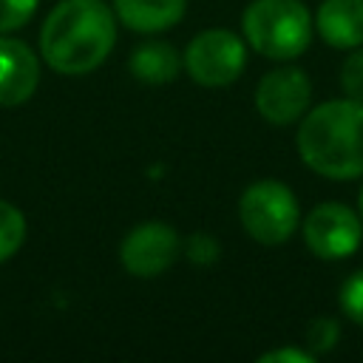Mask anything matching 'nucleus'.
<instances>
[{
  "instance_id": "aec40b11",
  "label": "nucleus",
  "mask_w": 363,
  "mask_h": 363,
  "mask_svg": "<svg viewBox=\"0 0 363 363\" xmlns=\"http://www.w3.org/2000/svg\"><path fill=\"white\" fill-rule=\"evenodd\" d=\"M357 207H360V218H363V187H360V193H357Z\"/></svg>"
},
{
  "instance_id": "9b49d317",
  "label": "nucleus",
  "mask_w": 363,
  "mask_h": 363,
  "mask_svg": "<svg viewBox=\"0 0 363 363\" xmlns=\"http://www.w3.org/2000/svg\"><path fill=\"white\" fill-rule=\"evenodd\" d=\"M184 9L187 0H113L116 20L142 34L173 28L184 17Z\"/></svg>"
},
{
  "instance_id": "a211bd4d",
  "label": "nucleus",
  "mask_w": 363,
  "mask_h": 363,
  "mask_svg": "<svg viewBox=\"0 0 363 363\" xmlns=\"http://www.w3.org/2000/svg\"><path fill=\"white\" fill-rule=\"evenodd\" d=\"M218 241L210 235V233H193L184 244V255L193 261V264H213L218 258Z\"/></svg>"
},
{
  "instance_id": "423d86ee",
  "label": "nucleus",
  "mask_w": 363,
  "mask_h": 363,
  "mask_svg": "<svg viewBox=\"0 0 363 363\" xmlns=\"http://www.w3.org/2000/svg\"><path fill=\"white\" fill-rule=\"evenodd\" d=\"M301 230L309 252L323 261H343L354 255L363 241V218L340 201L315 204L306 213Z\"/></svg>"
},
{
  "instance_id": "ddd939ff",
  "label": "nucleus",
  "mask_w": 363,
  "mask_h": 363,
  "mask_svg": "<svg viewBox=\"0 0 363 363\" xmlns=\"http://www.w3.org/2000/svg\"><path fill=\"white\" fill-rule=\"evenodd\" d=\"M26 241V216L11 204L0 199V264L9 261Z\"/></svg>"
},
{
  "instance_id": "6ab92c4d",
  "label": "nucleus",
  "mask_w": 363,
  "mask_h": 363,
  "mask_svg": "<svg viewBox=\"0 0 363 363\" xmlns=\"http://www.w3.org/2000/svg\"><path fill=\"white\" fill-rule=\"evenodd\" d=\"M318 354L309 349H298V346H284V349H272L264 352L258 357V363H312Z\"/></svg>"
},
{
  "instance_id": "f8f14e48",
  "label": "nucleus",
  "mask_w": 363,
  "mask_h": 363,
  "mask_svg": "<svg viewBox=\"0 0 363 363\" xmlns=\"http://www.w3.org/2000/svg\"><path fill=\"white\" fill-rule=\"evenodd\" d=\"M128 68L136 79L147 85H162L176 79V74L182 71V54L164 40H147L130 51Z\"/></svg>"
},
{
  "instance_id": "4468645a",
  "label": "nucleus",
  "mask_w": 363,
  "mask_h": 363,
  "mask_svg": "<svg viewBox=\"0 0 363 363\" xmlns=\"http://www.w3.org/2000/svg\"><path fill=\"white\" fill-rule=\"evenodd\" d=\"M337 340H340V323H337L335 318L320 315V318H315V320L306 326V346H309V352H315V354H323V352L335 349Z\"/></svg>"
},
{
  "instance_id": "1a4fd4ad",
  "label": "nucleus",
  "mask_w": 363,
  "mask_h": 363,
  "mask_svg": "<svg viewBox=\"0 0 363 363\" xmlns=\"http://www.w3.org/2000/svg\"><path fill=\"white\" fill-rule=\"evenodd\" d=\"M40 85L37 54L14 37L0 34V108H17L34 96Z\"/></svg>"
},
{
  "instance_id": "0eeeda50",
  "label": "nucleus",
  "mask_w": 363,
  "mask_h": 363,
  "mask_svg": "<svg viewBox=\"0 0 363 363\" xmlns=\"http://www.w3.org/2000/svg\"><path fill=\"white\" fill-rule=\"evenodd\" d=\"M312 102V82L295 65L272 68L261 77L255 88V108L272 125H292L309 111Z\"/></svg>"
},
{
  "instance_id": "2eb2a0df",
  "label": "nucleus",
  "mask_w": 363,
  "mask_h": 363,
  "mask_svg": "<svg viewBox=\"0 0 363 363\" xmlns=\"http://www.w3.org/2000/svg\"><path fill=\"white\" fill-rule=\"evenodd\" d=\"M337 301H340L343 315H346L352 323L363 326V269H354V272L340 284Z\"/></svg>"
},
{
  "instance_id": "7ed1b4c3",
  "label": "nucleus",
  "mask_w": 363,
  "mask_h": 363,
  "mask_svg": "<svg viewBox=\"0 0 363 363\" xmlns=\"http://www.w3.org/2000/svg\"><path fill=\"white\" fill-rule=\"evenodd\" d=\"M315 20L301 0H252L241 14L244 43L269 60H295L312 43Z\"/></svg>"
},
{
  "instance_id": "f03ea898",
  "label": "nucleus",
  "mask_w": 363,
  "mask_h": 363,
  "mask_svg": "<svg viewBox=\"0 0 363 363\" xmlns=\"http://www.w3.org/2000/svg\"><path fill=\"white\" fill-rule=\"evenodd\" d=\"M301 162L326 179H360L363 176V102L343 96L315 105L298 125Z\"/></svg>"
},
{
  "instance_id": "39448f33",
  "label": "nucleus",
  "mask_w": 363,
  "mask_h": 363,
  "mask_svg": "<svg viewBox=\"0 0 363 363\" xmlns=\"http://www.w3.org/2000/svg\"><path fill=\"white\" fill-rule=\"evenodd\" d=\"M182 62L193 82L224 88L241 77L247 65V43L227 28H207L187 43Z\"/></svg>"
},
{
  "instance_id": "9d476101",
  "label": "nucleus",
  "mask_w": 363,
  "mask_h": 363,
  "mask_svg": "<svg viewBox=\"0 0 363 363\" xmlns=\"http://www.w3.org/2000/svg\"><path fill=\"white\" fill-rule=\"evenodd\" d=\"M315 28L332 48L352 51L363 45V0H323Z\"/></svg>"
},
{
  "instance_id": "6e6552de",
  "label": "nucleus",
  "mask_w": 363,
  "mask_h": 363,
  "mask_svg": "<svg viewBox=\"0 0 363 363\" xmlns=\"http://www.w3.org/2000/svg\"><path fill=\"white\" fill-rule=\"evenodd\" d=\"M179 250H182V241H179V233L170 224L142 221L125 235V241L119 247V258H122V267L130 275L156 278V275L170 269Z\"/></svg>"
},
{
  "instance_id": "20e7f679",
  "label": "nucleus",
  "mask_w": 363,
  "mask_h": 363,
  "mask_svg": "<svg viewBox=\"0 0 363 363\" xmlns=\"http://www.w3.org/2000/svg\"><path fill=\"white\" fill-rule=\"evenodd\" d=\"M238 218L250 238L275 247L292 238L301 227V207L295 193L278 179L252 182L238 201Z\"/></svg>"
},
{
  "instance_id": "f3484780",
  "label": "nucleus",
  "mask_w": 363,
  "mask_h": 363,
  "mask_svg": "<svg viewBox=\"0 0 363 363\" xmlns=\"http://www.w3.org/2000/svg\"><path fill=\"white\" fill-rule=\"evenodd\" d=\"M37 11V0H0V34L23 28Z\"/></svg>"
},
{
  "instance_id": "f257e3e1",
  "label": "nucleus",
  "mask_w": 363,
  "mask_h": 363,
  "mask_svg": "<svg viewBox=\"0 0 363 363\" xmlns=\"http://www.w3.org/2000/svg\"><path fill=\"white\" fill-rule=\"evenodd\" d=\"M113 43L116 17L102 0H60L40 28V54L45 65L68 77L99 68Z\"/></svg>"
},
{
  "instance_id": "dca6fc26",
  "label": "nucleus",
  "mask_w": 363,
  "mask_h": 363,
  "mask_svg": "<svg viewBox=\"0 0 363 363\" xmlns=\"http://www.w3.org/2000/svg\"><path fill=\"white\" fill-rule=\"evenodd\" d=\"M340 88L346 91V96L360 99L363 102V48H352L349 57L343 60L340 68Z\"/></svg>"
}]
</instances>
